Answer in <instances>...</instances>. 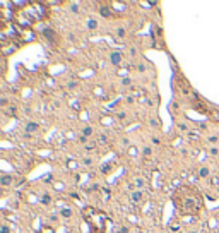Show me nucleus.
<instances>
[{"label":"nucleus","mask_w":219,"mask_h":233,"mask_svg":"<svg viewBox=\"0 0 219 233\" xmlns=\"http://www.w3.org/2000/svg\"><path fill=\"white\" fill-rule=\"evenodd\" d=\"M175 206L185 214H195L202 209V197L195 189H192L188 185L178 187L175 192Z\"/></svg>","instance_id":"nucleus-1"},{"label":"nucleus","mask_w":219,"mask_h":233,"mask_svg":"<svg viewBox=\"0 0 219 233\" xmlns=\"http://www.w3.org/2000/svg\"><path fill=\"white\" fill-rule=\"evenodd\" d=\"M110 63H113V65H122L123 63V55L118 52V50H113V52H110Z\"/></svg>","instance_id":"nucleus-2"},{"label":"nucleus","mask_w":219,"mask_h":233,"mask_svg":"<svg viewBox=\"0 0 219 233\" xmlns=\"http://www.w3.org/2000/svg\"><path fill=\"white\" fill-rule=\"evenodd\" d=\"M24 130H26L27 134H34V132H38V130H40V123H36V122H27L26 127H24Z\"/></svg>","instance_id":"nucleus-3"},{"label":"nucleus","mask_w":219,"mask_h":233,"mask_svg":"<svg viewBox=\"0 0 219 233\" xmlns=\"http://www.w3.org/2000/svg\"><path fill=\"white\" fill-rule=\"evenodd\" d=\"M14 184V178L10 177V175H2V177H0V185H2V187H10V185Z\"/></svg>","instance_id":"nucleus-4"},{"label":"nucleus","mask_w":219,"mask_h":233,"mask_svg":"<svg viewBox=\"0 0 219 233\" xmlns=\"http://www.w3.org/2000/svg\"><path fill=\"white\" fill-rule=\"evenodd\" d=\"M99 14H101L103 17H111V15H113V10H111L110 5H101L99 7Z\"/></svg>","instance_id":"nucleus-5"},{"label":"nucleus","mask_w":219,"mask_h":233,"mask_svg":"<svg viewBox=\"0 0 219 233\" xmlns=\"http://www.w3.org/2000/svg\"><path fill=\"white\" fill-rule=\"evenodd\" d=\"M130 201H132V202H140V201H142V192L140 190H134L132 192V194H130Z\"/></svg>","instance_id":"nucleus-6"},{"label":"nucleus","mask_w":219,"mask_h":233,"mask_svg":"<svg viewBox=\"0 0 219 233\" xmlns=\"http://www.w3.org/2000/svg\"><path fill=\"white\" fill-rule=\"evenodd\" d=\"M81 132H82L81 136H84V137H91V136H93V134H94V129H93V127H89V125H87V127H84V129H82Z\"/></svg>","instance_id":"nucleus-7"},{"label":"nucleus","mask_w":219,"mask_h":233,"mask_svg":"<svg viewBox=\"0 0 219 233\" xmlns=\"http://www.w3.org/2000/svg\"><path fill=\"white\" fill-rule=\"evenodd\" d=\"M40 201H41V204H43V206H48L50 202H51V195H50V194H43Z\"/></svg>","instance_id":"nucleus-8"},{"label":"nucleus","mask_w":219,"mask_h":233,"mask_svg":"<svg viewBox=\"0 0 219 233\" xmlns=\"http://www.w3.org/2000/svg\"><path fill=\"white\" fill-rule=\"evenodd\" d=\"M209 173H211V171H209V168L202 166V168L198 170V177H200V178H207V177H209Z\"/></svg>","instance_id":"nucleus-9"},{"label":"nucleus","mask_w":219,"mask_h":233,"mask_svg":"<svg viewBox=\"0 0 219 233\" xmlns=\"http://www.w3.org/2000/svg\"><path fill=\"white\" fill-rule=\"evenodd\" d=\"M142 154H144V158H151L152 156V147H151V146H144Z\"/></svg>","instance_id":"nucleus-10"},{"label":"nucleus","mask_w":219,"mask_h":233,"mask_svg":"<svg viewBox=\"0 0 219 233\" xmlns=\"http://www.w3.org/2000/svg\"><path fill=\"white\" fill-rule=\"evenodd\" d=\"M60 214L63 218H70V216H72V209H70V207H62Z\"/></svg>","instance_id":"nucleus-11"},{"label":"nucleus","mask_w":219,"mask_h":233,"mask_svg":"<svg viewBox=\"0 0 219 233\" xmlns=\"http://www.w3.org/2000/svg\"><path fill=\"white\" fill-rule=\"evenodd\" d=\"M86 26H87V29H91V31H93V29H96V27H98V22H96V19H87V24H86Z\"/></svg>","instance_id":"nucleus-12"},{"label":"nucleus","mask_w":219,"mask_h":233,"mask_svg":"<svg viewBox=\"0 0 219 233\" xmlns=\"http://www.w3.org/2000/svg\"><path fill=\"white\" fill-rule=\"evenodd\" d=\"M43 34H45V36H46V38H50V40H51V38H55V36H57V34H55V31H53V29H50V27H46V29H45V31H43Z\"/></svg>","instance_id":"nucleus-13"},{"label":"nucleus","mask_w":219,"mask_h":233,"mask_svg":"<svg viewBox=\"0 0 219 233\" xmlns=\"http://www.w3.org/2000/svg\"><path fill=\"white\" fill-rule=\"evenodd\" d=\"M125 34H127V29H125V27H123V26L116 27V36H118V38H123Z\"/></svg>","instance_id":"nucleus-14"},{"label":"nucleus","mask_w":219,"mask_h":233,"mask_svg":"<svg viewBox=\"0 0 219 233\" xmlns=\"http://www.w3.org/2000/svg\"><path fill=\"white\" fill-rule=\"evenodd\" d=\"M207 142L209 144H219V136H209L207 137Z\"/></svg>","instance_id":"nucleus-15"},{"label":"nucleus","mask_w":219,"mask_h":233,"mask_svg":"<svg viewBox=\"0 0 219 233\" xmlns=\"http://www.w3.org/2000/svg\"><path fill=\"white\" fill-rule=\"evenodd\" d=\"M134 185H135L137 189H142L144 185H146V182H144L142 178H135V180H134Z\"/></svg>","instance_id":"nucleus-16"},{"label":"nucleus","mask_w":219,"mask_h":233,"mask_svg":"<svg viewBox=\"0 0 219 233\" xmlns=\"http://www.w3.org/2000/svg\"><path fill=\"white\" fill-rule=\"evenodd\" d=\"M176 127L182 130V132H188V125H187V123H183V122H178Z\"/></svg>","instance_id":"nucleus-17"},{"label":"nucleus","mask_w":219,"mask_h":233,"mask_svg":"<svg viewBox=\"0 0 219 233\" xmlns=\"http://www.w3.org/2000/svg\"><path fill=\"white\" fill-rule=\"evenodd\" d=\"M40 233H55V228H51V226H43L40 230Z\"/></svg>","instance_id":"nucleus-18"},{"label":"nucleus","mask_w":219,"mask_h":233,"mask_svg":"<svg viewBox=\"0 0 219 233\" xmlns=\"http://www.w3.org/2000/svg\"><path fill=\"white\" fill-rule=\"evenodd\" d=\"M209 153H211V156H218V154H219V147L212 146L211 149H209Z\"/></svg>","instance_id":"nucleus-19"},{"label":"nucleus","mask_w":219,"mask_h":233,"mask_svg":"<svg viewBox=\"0 0 219 233\" xmlns=\"http://www.w3.org/2000/svg\"><path fill=\"white\" fill-rule=\"evenodd\" d=\"M0 106H9V100H7V96H2V98H0Z\"/></svg>","instance_id":"nucleus-20"},{"label":"nucleus","mask_w":219,"mask_h":233,"mask_svg":"<svg viewBox=\"0 0 219 233\" xmlns=\"http://www.w3.org/2000/svg\"><path fill=\"white\" fill-rule=\"evenodd\" d=\"M132 84V79L130 77H123L122 79V86H130Z\"/></svg>","instance_id":"nucleus-21"},{"label":"nucleus","mask_w":219,"mask_h":233,"mask_svg":"<svg viewBox=\"0 0 219 233\" xmlns=\"http://www.w3.org/2000/svg\"><path fill=\"white\" fill-rule=\"evenodd\" d=\"M68 9H70L72 12H79V4H70V5H68Z\"/></svg>","instance_id":"nucleus-22"},{"label":"nucleus","mask_w":219,"mask_h":233,"mask_svg":"<svg viewBox=\"0 0 219 233\" xmlns=\"http://www.w3.org/2000/svg\"><path fill=\"white\" fill-rule=\"evenodd\" d=\"M0 233H10V228H9L7 225H2L0 226Z\"/></svg>","instance_id":"nucleus-23"},{"label":"nucleus","mask_w":219,"mask_h":233,"mask_svg":"<svg viewBox=\"0 0 219 233\" xmlns=\"http://www.w3.org/2000/svg\"><path fill=\"white\" fill-rule=\"evenodd\" d=\"M135 103V96H127V105H134Z\"/></svg>","instance_id":"nucleus-24"},{"label":"nucleus","mask_w":219,"mask_h":233,"mask_svg":"<svg viewBox=\"0 0 219 233\" xmlns=\"http://www.w3.org/2000/svg\"><path fill=\"white\" fill-rule=\"evenodd\" d=\"M82 163L86 164V166H91V164H93V158H84V161H82Z\"/></svg>","instance_id":"nucleus-25"},{"label":"nucleus","mask_w":219,"mask_h":233,"mask_svg":"<svg viewBox=\"0 0 219 233\" xmlns=\"http://www.w3.org/2000/svg\"><path fill=\"white\" fill-rule=\"evenodd\" d=\"M108 170H111V164H103L101 166V173H106Z\"/></svg>","instance_id":"nucleus-26"},{"label":"nucleus","mask_w":219,"mask_h":233,"mask_svg":"<svg viewBox=\"0 0 219 233\" xmlns=\"http://www.w3.org/2000/svg\"><path fill=\"white\" fill-rule=\"evenodd\" d=\"M118 233H130V230L127 226H120V228H118Z\"/></svg>","instance_id":"nucleus-27"},{"label":"nucleus","mask_w":219,"mask_h":233,"mask_svg":"<svg viewBox=\"0 0 219 233\" xmlns=\"http://www.w3.org/2000/svg\"><path fill=\"white\" fill-rule=\"evenodd\" d=\"M122 146H123V147H129V146H130V141L127 139V137H125V139H122Z\"/></svg>","instance_id":"nucleus-28"},{"label":"nucleus","mask_w":219,"mask_h":233,"mask_svg":"<svg viewBox=\"0 0 219 233\" xmlns=\"http://www.w3.org/2000/svg\"><path fill=\"white\" fill-rule=\"evenodd\" d=\"M67 88H68V89H74V88H77V82H75V81L68 82V84H67Z\"/></svg>","instance_id":"nucleus-29"},{"label":"nucleus","mask_w":219,"mask_h":233,"mask_svg":"<svg viewBox=\"0 0 219 233\" xmlns=\"http://www.w3.org/2000/svg\"><path fill=\"white\" fill-rule=\"evenodd\" d=\"M137 53H139L137 48H130V57H137Z\"/></svg>","instance_id":"nucleus-30"},{"label":"nucleus","mask_w":219,"mask_h":233,"mask_svg":"<svg viewBox=\"0 0 219 233\" xmlns=\"http://www.w3.org/2000/svg\"><path fill=\"white\" fill-rule=\"evenodd\" d=\"M151 141H152V144H156V146H159V142H161V141H159V139H157V137H152V139H151Z\"/></svg>","instance_id":"nucleus-31"},{"label":"nucleus","mask_w":219,"mask_h":233,"mask_svg":"<svg viewBox=\"0 0 219 233\" xmlns=\"http://www.w3.org/2000/svg\"><path fill=\"white\" fill-rule=\"evenodd\" d=\"M137 69H139L140 72H144V70H146V65H144V63H139V65H137Z\"/></svg>","instance_id":"nucleus-32"},{"label":"nucleus","mask_w":219,"mask_h":233,"mask_svg":"<svg viewBox=\"0 0 219 233\" xmlns=\"http://www.w3.org/2000/svg\"><path fill=\"white\" fill-rule=\"evenodd\" d=\"M99 142H101V144H106L108 141H106V137H104V136H101V137H99Z\"/></svg>","instance_id":"nucleus-33"},{"label":"nucleus","mask_w":219,"mask_h":233,"mask_svg":"<svg viewBox=\"0 0 219 233\" xmlns=\"http://www.w3.org/2000/svg\"><path fill=\"white\" fill-rule=\"evenodd\" d=\"M86 149H87V151H93V149H94V144H89V146H86Z\"/></svg>","instance_id":"nucleus-34"},{"label":"nucleus","mask_w":219,"mask_h":233,"mask_svg":"<svg viewBox=\"0 0 219 233\" xmlns=\"http://www.w3.org/2000/svg\"><path fill=\"white\" fill-rule=\"evenodd\" d=\"M188 233H197V232H195V230H192V232H188Z\"/></svg>","instance_id":"nucleus-35"}]
</instances>
